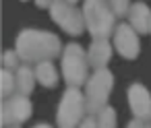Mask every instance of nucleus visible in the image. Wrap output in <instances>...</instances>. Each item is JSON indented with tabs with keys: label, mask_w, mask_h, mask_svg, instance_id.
<instances>
[{
	"label": "nucleus",
	"mask_w": 151,
	"mask_h": 128,
	"mask_svg": "<svg viewBox=\"0 0 151 128\" xmlns=\"http://www.w3.org/2000/svg\"><path fill=\"white\" fill-rule=\"evenodd\" d=\"M21 62L25 64H40V62H48L52 58H56L62 52V44L58 39V35L50 33V31H40V29H23L17 37V46H15Z\"/></svg>",
	"instance_id": "f257e3e1"
},
{
	"label": "nucleus",
	"mask_w": 151,
	"mask_h": 128,
	"mask_svg": "<svg viewBox=\"0 0 151 128\" xmlns=\"http://www.w3.org/2000/svg\"><path fill=\"white\" fill-rule=\"evenodd\" d=\"M85 27L93 35V39H108L116 33V13L112 11L108 0H85L83 2Z\"/></svg>",
	"instance_id": "f03ea898"
},
{
	"label": "nucleus",
	"mask_w": 151,
	"mask_h": 128,
	"mask_svg": "<svg viewBox=\"0 0 151 128\" xmlns=\"http://www.w3.org/2000/svg\"><path fill=\"white\" fill-rule=\"evenodd\" d=\"M112 85H114V77H112V72L108 68L95 70L89 77L87 87H85V105H87L89 116L99 114L104 107H108Z\"/></svg>",
	"instance_id": "7ed1b4c3"
},
{
	"label": "nucleus",
	"mask_w": 151,
	"mask_h": 128,
	"mask_svg": "<svg viewBox=\"0 0 151 128\" xmlns=\"http://www.w3.org/2000/svg\"><path fill=\"white\" fill-rule=\"evenodd\" d=\"M87 68H89V60L83 48L79 44H68L66 50L62 52V74L66 85L79 89L83 83H87L89 81Z\"/></svg>",
	"instance_id": "20e7f679"
},
{
	"label": "nucleus",
	"mask_w": 151,
	"mask_h": 128,
	"mask_svg": "<svg viewBox=\"0 0 151 128\" xmlns=\"http://www.w3.org/2000/svg\"><path fill=\"white\" fill-rule=\"evenodd\" d=\"M83 112H87L85 105V95L75 89L68 87L60 99L58 105V114H56V122L60 128H79L83 122Z\"/></svg>",
	"instance_id": "39448f33"
},
{
	"label": "nucleus",
	"mask_w": 151,
	"mask_h": 128,
	"mask_svg": "<svg viewBox=\"0 0 151 128\" xmlns=\"http://www.w3.org/2000/svg\"><path fill=\"white\" fill-rule=\"evenodd\" d=\"M50 17L66 33H70V35H81L83 33L85 17H83V13L75 4L66 2V0H56V2L52 4V9H50Z\"/></svg>",
	"instance_id": "423d86ee"
},
{
	"label": "nucleus",
	"mask_w": 151,
	"mask_h": 128,
	"mask_svg": "<svg viewBox=\"0 0 151 128\" xmlns=\"http://www.w3.org/2000/svg\"><path fill=\"white\" fill-rule=\"evenodd\" d=\"M31 116V101L27 95L15 93L13 97L4 99L2 103V124L4 126H19Z\"/></svg>",
	"instance_id": "0eeeda50"
},
{
	"label": "nucleus",
	"mask_w": 151,
	"mask_h": 128,
	"mask_svg": "<svg viewBox=\"0 0 151 128\" xmlns=\"http://www.w3.org/2000/svg\"><path fill=\"white\" fill-rule=\"evenodd\" d=\"M114 44H116V52L126 58V60H134L141 52V44H139V35L137 31L130 27V23H120L116 27L114 33Z\"/></svg>",
	"instance_id": "6e6552de"
},
{
	"label": "nucleus",
	"mask_w": 151,
	"mask_h": 128,
	"mask_svg": "<svg viewBox=\"0 0 151 128\" xmlns=\"http://www.w3.org/2000/svg\"><path fill=\"white\" fill-rule=\"evenodd\" d=\"M128 105L137 120L151 122V93L141 83H132L128 87Z\"/></svg>",
	"instance_id": "1a4fd4ad"
},
{
	"label": "nucleus",
	"mask_w": 151,
	"mask_h": 128,
	"mask_svg": "<svg viewBox=\"0 0 151 128\" xmlns=\"http://www.w3.org/2000/svg\"><path fill=\"white\" fill-rule=\"evenodd\" d=\"M110 58H112V46L108 44V39H93V44L87 50L89 66H93L95 70H101L108 66Z\"/></svg>",
	"instance_id": "9d476101"
},
{
	"label": "nucleus",
	"mask_w": 151,
	"mask_h": 128,
	"mask_svg": "<svg viewBox=\"0 0 151 128\" xmlns=\"http://www.w3.org/2000/svg\"><path fill=\"white\" fill-rule=\"evenodd\" d=\"M128 21L130 27L137 33H147L151 31V11L145 2H134L128 11Z\"/></svg>",
	"instance_id": "9b49d317"
},
{
	"label": "nucleus",
	"mask_w": 151,
	"mask_h": 128,
	"mask_svg": "<svg viewBox=\"0 0 151 128\" xmlns=\"http://www.w3.org/2000/svg\"><path fill=\"white\" fill-rule=\"evenodd\" d=\"M15 74H17V91H19L21 95H29V93L33 91L35 81H37L35 70L29 68L27 64H23V66H19V70H17Z\"/></svg>",
	"instance_id": "f8f14e48"
},
{
	"label": "nucleus",
	"mask_w": 151,
	"mask_h": 128,
	"mask_svg": "<svg viewBox=\"0 0 151 128\" xmlns=\"http://www.w3.org/2000/svg\"><path fill=\"white\" fill-rule=\"evenodd\" d=\"M35 77H37V83H42L44 87H56V83H58V72H56L52 60L35 64Z\"/></svg>",
	"instance_id": "ddd939ff"
},
{
	"label": "nucleus",
	"mask_w": 151,
	"mask_h": 128,
	"mask_svg": "<svg viewBox=\"0 0 151 128\" xmlns=\"http://www.w3.org/2000/svg\"><path fill=\"white\" fill-rule=\"evenodd\" d=\"M17 93V74H13V70H2V97L9 99Z\"/></svg>",
	"instance_id": "4468645a"
},
{
	"label": "nucleus",
	"mask_w": 151,
	"mask_h": 128,
	"mask_svg": "<svg viewBox=\"0 0 151 128\" xmlns=\"http://www.w3.org/2000/svg\"><path fill=\"white\" fill-rule=\"evenodd\" d=\"M97 128H116V109L114 107H104L97 114Z\"/></svg>",
	"instance_id": "2eb2a0df"
},
{
	"label": "nucleus",
	"mask_w": 151,
	"mask_h": 128,
	"mask_svg": "<svg viewBox=\"0 0 151 128\" xmlns=\"http://www.w3.org/2000/svg\"><path fill=\"white\" fill-rule=\"evenodd\" d=\"M112 11L116 13V17H124L130 11V0H108Z\"/></svg>",
	"instance_id": "dca6fc26"
},
{
	"label": "nucleus",
	"mask_w": 151,
	"mask_h": 128,
	"mask_svg": "<svg viewBox=\"0 0 151 128\" xmlns=\"http://www.w3.org/2000/svg\"><path fill=\"white\" fill-rule=\"evenodd\" d=\"M19 54H17V50H9V52H4V68L6 70H19L17 68V64H19Z\"/></svg>",
	"instance_id": "f3484780"
},
{
	"label": "nucleus",
	"mask_w": 151,
	"mask_h": 128,
	"mask_svg": "<svg viewBox=\"0 0 151 128\" xmlns=\"http://www.w3.org/2000/svg\"><path fill=\"white\" fill-rule=\"evenodd\" d=\"M79 128H97V118H93V116H87L83 122H81V126Z\"/></svg>",
	"instance_id": "a211bd4d"
},
{
	"label": "nucleus",
	"mask_w": 151,
	"mask_h": 128,
	"mask_svg": "<svg viewBox=\"0 0 151 128\" xmlns=\"http://www.w3.org/2000/svg\"><path fill=\"white\" fill-rule=\"evenodd\" d=\"M126 128H151V122H145V120H137V118H134Z\"/></svg>",
	"instance_id": "6ab92c4d"
},
{
	"label": "nucleus",
	"mask_w": 151,
	"mask_h": 128,
	"mask_svg": "<svg viewBox=\"0 0 151 128\" xmlns=\"http://www.w3.org/2000/svg\"><path fill=\"white\" fill-rule=\"evenodd\" d=\"M54 2H56V0H35V4L42 6V9H52Z\"/></svg>",
	"instance_id": "aec40b11"
},
{
	"label": "nucleus",
	"mask_w": 151,
	"mask_h": 128,
	"mask_svg": "<svg viewBox=\"0 0 151 128\" xmlns=\"http://www.w3.org/2000/svg\"><path fill=\"white\" fill-rule=\"evenodd\" d=\"M33 128H52V126H48V124H37V126H33Z\"/></svg>",
	"instance_id": "412c9836"
},
{
	"label": "nucleus",
	"mask_w": 151,
	"mask_h": 128,
	"mask_svg": "<svg viewBox=\"0 0 151 128\" xmlns=\"http://www.w3.org/2000/svg\"><path fill=\"white\" fill-rule=\"evenodd\" d=\"M66 2H70V4H75V2H79V0H66Z\"/></svg>",
	"instance_id": "4be33fe9"
},
{
	"label": "nucleus",
	"mask_w": 151,
	"mask_h": 128,
	"mask_svg": "<svg viewBox=\"0 0 151 128\" xmlns=\"http://www.w3.org/2000/svg\"><path fill=\"white\" fill-rule=\"evenodd\" d=\"M6 128H19V126H6Z\"/></svg>",
	"instance_id": "5701e85b"
}]
</instances>
